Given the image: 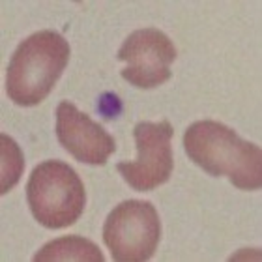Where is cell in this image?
I'll use <instances>...</instances> for the list:
<instances>
[{"instance_id": "obj_5", "label": "cell", "mask_w": 262, "mask_h": 262, "mask_svg": "<svg viewBox=\"0 0 262 262\" xmlns=\"http://www.w3.org/2000/svg\"><path fill=\"white\" fill-rule=\"evenodd\" d=\"M137 144L135 161L118 163V172L135 191H154L169 180L174 169L172 146L174 127L169 120L139 122L133 129Z\"/></svg>"}, {"instance_id": "obj_1", "label": "cell", "mask_w": 262, "mask_h": 262, "mask_svg": "<svg viewBox=\"0 0 262 262\" xmlns=\"http://www.w3.org/2000/svg\"><path fill=\"white\" fill-rule=\"evenodd\" d=\"M184 148L187 158L212 176H227L232 186L247 191L260 189V148L229 126L215 120L193 122L184 133Z\"/></svg>"}, {"instance_id": "obj_8", "label": "cell", "mask_w": 262, "mask_h": 262, "mask_svg": "<svg viewBox=\"0 0 262 262\" xmlns=\"http://www.w3.org/2000/svg\"><path fill=\"white\" fill-rule=\"evenodd\" d=\"M36 262H105L103 253L94 242L82 236H64L45 244L36 255Z\"/></svg>"}, {"instance_id": "obj_6", "label": "cell", "mask_w": 262, "mask_h": 262, "mask_svg": "<svg viewBox=\"0 0 262 262\" xmlns=\"http://www.w3.org/2000/svg\"><path fill=\"white\" fill-rule=\"evenodd\" d=\"M118 60L127 62L122 79L142 90H150L170 79V64L176 60V47L158 28L131 32L118 49Z\"/></svg>"}, {"instance_id": "obj_4", "label": "cell", "mask_w": 262, "mask_h": 262, "mask_svg": "<svg viewBox=\"0 0 262 262\" xmlns=\"http://www.w3.org/2000/svg\"><path fill=\"white\" fill-rule=\"evenodd\" d=\"M161 238L158 210L146 201H124L107 215L103 242L118 262H144L152 258Z\"/></svg>"}, {"instance_id": "obj_3", "label": "cell", "mask_w": 262, "mask_h": 262, "mask_svg": "<svg viewBox=\"0 0 262 262\" xmlns=\"http://www.w3.org/2000/svg\"><path fill=\"white\" fill-rule=\"evenodd\" d=\"M27 201L34 219L45 229H66L81 217L86 191L70 165L49 159L30 172Z\"/></svg>"}, {"instance_id": "obj_9", "label": "cell", "mask_w": 262, "mask_h": 262, "mask_svg": "<svg viewBox=\"0 0 262 262\" xmlns=\"http://www.w3.org/2000/svg\"><path fill=\"white\" fill-rule=\"evenodd\" d=\"M0 159H2V169H0L2 186H0V193L6 195L11 187L17 186V182H19V178L23 176V170H25V156H23V150L6 133L0 135Z\"/></svg>"}, {"instance_id": "obj_2", "label": "cell", "mask_w": 262, "mask_h": 262, "mask_svg": "<svg viewBox=\"0 0 262 262\" xmlns=\"http://www.w3.org/2000/svg\"><path fill=\"white\" fill-rule=\"evenodd\" d=\"M70 55V43L55 30H41L23 39L8 64V98L21 107L41 103L60 79Z\"/></svg>"}, {"instance_id": "obj_10", "label": "cell", "mask_w": 262, "mask_h": 262, "mask_svg": "<svg viewBox=\"0 0 262 262\" xmlns=\"http://www.w3.org/2000/svg\"><path fill=\"white\" fill-rule=\"evenodd\" d=\"M99 115L107 118V120H113L116 116L122 115V101L120 98L113 92H103L99 96V105H98Z\"/></svg>"}, {"instance_id": "obj_7", "label": "cell", "mask_w": 262, "mask_h": 262, "mask_svg": "<svg viewBox=\"0 0 262 262\" xmlns=\"http://www.w3.org/2000/svg\"><path fill=\"white\" fill-rule=\"evenodd\" d=\"M56 137L77 161L86 165H105L116 150L113 135L71 101H60L56 107Z\"/></svg>"}]
</instances>
